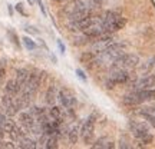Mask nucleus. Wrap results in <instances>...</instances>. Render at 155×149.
Instances as JSON below:
<instances>
[{
    "label": "nucleus",
    "instance_id": "obj_1",
    "mask_svg": "<svg viewBox=\"0 0 155 149\" xmlns=\"http://www.w3.org/2000/svg\"><path fill=\"white\" fill-rule=\"evenodd\" d=\"M125 47H127V44L125 43H119V42L112 43L111 46L106 47L105 50H102V52H99V53H96L95 63H96V65H112V62L116 60L119 56L124 55Z\"/></svg>",
    "mask_w": 155,
    "mask_h": 149
},
{
    "label": "nucleus",
    "instance_id": "obj_2",
    "mask_svg": "<svg viewBox=\"0 0 155 149\" xmlns=\"http://www.w3.org/2000/svg\"><path fill=\"white\" fill-rule=\"evenodd\" d=\"M102 23H104V28H105V33H115L118 30H121L127 20L118 13L114 10H108L102 15Z\"/></svg>",
    "mask_w": 155,
    "mask_h": 149
},
{
    "label": "nucleus",
    "instance_id": "obj_3",
    "mask_svg": "<svg viewBox=\"0 0 155 149\" xmlns=\"http://www.w3.org/2000/svg\"><path fill=\"white\" fill-rule=\"evenodd\" d=\"M129 129H131V132H132L134 138L138 141V146H145V145H150L152 144V141H154V136L151 135L150 129L147 128L145 123L142 122H137V121H129Z\"/></svg>",
    "mask_w": 155,
    "mask_h": 149
},
{
    "label": "nucleus",
    "instance_id": "obj_4",
    "mask_svg": "<svg viewBox=\"0 0 155 149\" xmlns=\"http://www.w3.org/2000/svg\"><path fill=\"white\" fill-rule=\"evenodd\" d=\"M151 100H155V89H142V90H132L129 95H127L124 98V103L128 106H137Z\"/></svg>",
    "mask_w": 155,
    "mask_h": 149
},
{
    "label": "nucleus",
    "instance_id": "obj_5",
    "mask_svg": "<svg viewBox=\"0 0 155 149\" xmlns=\"http://www.w3.org/2000/svg\"><path fill=\"white\" fill-rule=\"evenodd\" d=\"M139 65V57L137 55L124 53L116 60L112 62L111 70H132Z\"/></svg>",
    "mask_w": 155,
    "mask_h": 149
},
{
    "label": "nucleus",
    "instance_id": "obj_6",
    "mask_svg": "<svg viewBox=\"0 0 155 149\" xmlns=\"http://www.w3.org/2000/svg\"><path fill=\"white\" fill-rule=\"evenodd\" d=\"M129 77H131L129 70H111L109 77L106 80V86L111 89L115 85H124L129 80Z\"/></svg>",
    "mask_w": 155,
    "mask_h": 149
},
{
    "label": "nucleus",
    "instance_id": "obj_7",
    "mask_svg": "<svg viewBox=\"0 0 155 149\" xmlns=\"http://www.w3.org/2000/svg\"><path fill=\"white\" fill-rule=\"evenodd\" d=\"M95 119H96V115L94 113L81 125V136L85 141V144H91V141H92L94 129H95Z\"/></svg>",
    "mask_w": 155,
    "mask_h": 149
},
{
    "label": "nucleus",
    "instance_id": "obj_8",
    "mask_svg": "<svg viewBox=\"0 0 155 149\" xmlns=\"http://www.w3.org/2000/svg\"><path fill=\"white\" fill-rule=\"evenodd\" d=\"M58 100L63 108H73L76 105V98L69 89H61L58 93Z\"/></svg>",
    "mask_w": 155,
    "mask_h": 149
},
{
    "label": "nucleus",
    "instance_id": "obj_9",
    "mask_svg": "<svg viewBox=\"0 0 155 149\" xmlns=\"http://www.w3.org/2000/svg\"><path fill=\"white\" fill-rule=\"evenodd\" d=\"M134 90H142V89H154L155 88V75H147L132 85Z\"/></svg>",
    "mask_w": 155,
    "mask_h": 149
},
{
    "label": "nucleus",
    "instance_id": "obj_10",
    "mask_svg": "<svg viewBox=\"0 0 155 149\" xmlns=\"http://www.w3.org/2000/svg\"><path fill=\"white\" fill-rule=\"evenodd\" d=\"M42 75L43 73H30L29 75V79H28V82H26V85L23 86V88H26L29 89L30 92H36L39 88V85H40V80H42ZM22 88V89H23Z\"/></svg>",
    "mask_w": 155,
    "mask_h": 149
},
{
    "label": "nucleus",
    "instance_id": "obj_11",
    "mask_svg": "<svg viewBox=\"0 0 155 149\" xmlns=\"http://www.w3.org/2000/svg\"><path fill=\"white\" fill-rule=\"evenodd\" d=\"M19 122H20V125H22L26 131H30V129L36 125V119H35L33 115H32L29 111L22 112V113L19 115Z\"/></svg>",
    "mask_w": 155,
    "mask_h": 149
},
{
    "label": "nucleus",
    "instance_id": "obj_12",
    "mask_svg": "<svg viewBox=\"0 0 155 149\" xmlns=\"http://www.w3.org/2000/svg\"><path fill=\"white\" fill-rule=\"evenodd\" d=\"M29 75H30V72H29L28 69H25V67L19 69V70L16 72V77H15V80H16V83L19 85L20 90H22V88L26 85V82H28Z\"/></svg>",
    "mask_w": 155,
    "mask_h": 149
},
{
    "label": "nucleus",
    "instance_id": "obj_13",
    "mask_svg": "<svg viewBox=\"0 0 155 149\" xmlns=\"http://www.w3.org/2000/svg\"><path fill=\"white\" fill-rule=\"evenodd\" d=\"M92 148L94 149H112V148H115V144L109 138H101L92 145Z\"/></svg>",
    "mask_w": 155,
    "mask_h": 149
},
{
    "label": "nucleus",
    "instance_id": "obj_14",
    "mask_svg": "<svg viewBox=\"0 0 155 149\" xmlns=\"http://www.w3.org/2000/svg\"><path fill=\"white\" fill-rule=\"evenodd\" d=\"M58 88H56L55 85H50L48 90H46V103L48 105H55V100L58 99Z\"/></svg>",
    "mask_w": 155,
    "mask_h": 149
},
{
    "label": "nucleus",
    "instance_id": "obj_15",
    "mask_svg": "<svg viewBox=\"0 0 155 149\" xmlns=\"http://www.w3.org/2000/svg\"><path fill=\"white\" fill-rule=\"evenodd\" d=\"M5 90H6V93H10V95H13V96H17V95L20 93V88H19V85L16 83L15 79H12V80H7V82H6Z\"/></svg>",
    "mask_w": 155,
    "mask_h": 149
},
{
    "label": "nucleus",
    "instance_id": "obj_16",
    "mask_svg": "<svg viewBox=\"0 0 155 149\" xmlns=\"http://www.w3.org/2000/svg\"><path fill=\"white\" fill-rule=\"evenodd\" d=\"M17 144H19V148H22V149H35L38 146V142L32 138H28V136H23Z\"/></svg>",
    "mask_w": 155,
    "mask_h": 149
},
{
    "label": "nucleus",
    "instance_id": "obj_17",
    "mask_svg": "<svg viewBox=\"0 0 155 149\" xmlns=\"http://www.w3.org/2000/svg\"><path fill=\"white\" fill-rule=\"evenodd\" d=\"M79 136H81V126H79V125H73V126L69 129V133H68L69 142H71V144H76Z\"/></svg>",
    "mask_w": 155,
    "mask_h": 149
},
{
    "label": "nucleus",
    "instance_id": "obj_18",
    "mask_svg": "<svg viewBox=\"0 0 155 149\" xmlns=\"http://www.w3.org/2000/svg\"><path fill=\"white\" fill-rule=\"evenodd\" d=\"M48 115H49V118L50 119H53V121H55V119H61V121H63V112H62V109L59 108V106L50 105Z\"/></svg>",
    "mask_w": 155,
    "mask_h": 149
},
{
    "label": "nucleus",
    "instance_id": "obj_19",
    "mask_svg": "<svg viewBox=\"0 0 155 149\" xmlns=\"http://www.w3.org/2000/svg\"><path fill=\"white\" fill-rule=\"evenodd\" d=\"M9 135H10V138H12V141H13V142H19V141H20L23 136H26V132L23 131L22 128L15 126L10 131V132H9Z\"/></svg>",
    "mask_w": 155,
    "mask_h": 149
},
{
    "label": "nucleus",
    "instance_id": "obj_20",
    "mask_svg": "<svg viewBox=\"0 0 155 149\" xmlns=\"http://www.w3.org/2000/svg\"><path fill=\"white\" fill-rule=\"evenodd\" d=\"M45 148H48V149L58 148V135H49V136H48V141H46V145H45Z\"/></svg>",
    "mask_w": 155,
    "mask_h": 149
},
{
    "label": "nucleus",
    "instance_id": "obj_21",
    "mask_svg": "<svg viewBox=\"0 0 155 149\" xmlns=\"http://www.w3.org/2000/svg\"><path fill=\"white\" fill-rule=\"evenodd\" d=\"M139 113H141V116L144 118L145 121H148V123L155 129V115H152V113H150V112H147V111H142V109L139 111Z\"/></svg>",
    "mask_w": 155,
    "mask_h": 149
},
{
    "label": "nucleus",
    "instance_id": "obj_22",
    "mask_svg": "<svg viewBox=\"0 0 155 149\" xmlns=\"http://www.w3.org/2000/svg\"><path fill=\"white\" fill-rule=\"evenodd\" d=\"M29 112L33 115L35 119H38V118H40L42 115H45V113H46L43 108H39V106H33V108H30V111H29Z\"/></svg>",
    "mask_w": 155,
    "mask_h": 149
},
{
    "label": "nucleus",
    "instance_id": "obj_23",
    "mask_svg": "<svg viewBox=\"0 0 155 149\" xmlns=\"http://www.w3.org/2000/svg\"><path fill=\"white\" fill-rule=\"evenodd\" d=\"M23 43H25V46H26V49L28 50H33V49L38 47V44L35 43L30 37H23Z\"/></svg>",
    "mask_w": 155,
    "mask_h": 149
},
{
    "label": "nucleus",
    "instance_id": "obj_24",
    "mask_svg": "<svg viewBox=\"0 0 155 149\" xmlns=\"http://www.w3.org/2000/svg\"><path fill=\"white\" fill-rule=\"evenodd\" d=\"M15 126H16V123H15L13 121H10V119H6V122L3 123V129H5L6 133H9Z\"/></svg>",
    "mask_w": 155,
    "mask_h": 149
},
{
    "label": "nucleus",
    "instance_id": "obj_25",
    "mask_svg": "<svg viewBox=\"0 0 155 149\" xmlns=\"http://www.w3.org/2000/svg\"><path fill=\"white\" fill-rule=\"evenodd\" d=\"M0 148H2V149H13V148H15V144H13V142L0 141Z\"/></svg>",
    "mask_w": 155,
    "mask_h": 149
},
{
    "label": "nucleus",
    "instance_id": "obj_26",
    "mask_svg": "<svg viewBox=\"0 0 155 149\" xmlns=\"http://www.w3.org/2000/svg\"><path fill=\"white\" fill-rule=\"evenodd\" d=\"M152 67H155V56L147 62V65L144 66V70H150V69H152Z\"/></svg>",
    "mask_w": 155,
    "mask_h": 149
},
{
    "label": "nucleus",
    "instance_id": "obj_27",
    "mask_svg": "<svg viewBox=\"0 0 155 149\" xmlns=\"http://www.w3.org/2000/svg\"><path fill=\"white\" fill-rule=\"evenodd\" d=\"M119 148L122 149H127V148H132V145H129V142H128L125 138H122L121 141H119Z\"/></svg>",
    "mask_w": 155,
    "mask_h": 149
},
{
    "label": "nucleus",
    "instance_id": "obj_28",
    "mask_svg": "<svg viewBox=\"0 0 155 149\" xmlns=\"http://www.w3.org/2000/svg\"><path fill=\"white\" fill-rule=\"evenodd\" d=\"M142 111H147V112H150V113H152V115H155V105L147 106V108H142Z\"/></svg>",
    "mask_w": 155,
    "mask_h": 149
},
{
    "label": "nucleus",
    "instance_id": "obj_29",
    "mask_svg": "<svg viewBox=\"0 0 155 149\" xmlns=\"http://www.w3.org/2000/svg\"><path fill=\"white\" fill-rule=\"evenodd\" d=\"M16 10L19 11V13H22V15H25V16H26V11L23 10V6H22V3H19V5H16Z\"/></svg>",
    "mask_w": 155,
    "mask_h": 149
},
{
    "label": "nucleus",
    "instance_id": "obj_30",
    "mask_svg": "<svg viewBox=\"0 0 155 149\" xmlns=\"http://www.w3.org/2000/svg\"><path fill=\"white\" fill-rule=\"evenodd\" d=\"M76 75H78L79 77H81L82 80H86V76H85V73H83L82 70H81V69H78V70H76Z\"/></svg>",
    "mask_w": 155,
    "mask_h": 149
},
{
    "label": "nucleus",
    "instance_id": "obj_31",
    "mask_svg": "<svg viewBox=\"0 0 155 149\" xmlns=\"http://www.w3.org/2000/svg\"><path fill=\"white\" fill-rule=\"evenodd\" d=\"M5 67H0V85H2V82H3V79H5Z\"/></svg>",
    "mask_w": 155,
    "mask_h": 149
},
{
    "label": "nucleus",
    "instance_id": "obj_32",
    "mask_svg": "<svg viewBox=\"0 0 155 149\" xmlns=\"http://www.w3.org/2000/svg\"><path fill=\"white\" fill-rule=\"evenodd\" d=\"M9 34H10L12 39H13V43H15V44H19V42H17V37H16V34L13 33L12 30H9Z\"/></svg>",
    "mask_w": 155,
    "mask_h": 149
},
{
    "label": "nucleus",
    "instance_id": "obj_33",
    "mask_svg": "<svg viewBox=\"0 0 155 149\" xmlns=\"http://www.w3.org/2000/svg\"><path fill=\"white\" fill-rule=\"evenodd\" d=\"M28 2L30 3V5H33V2H35V0H28Z\"/></svg>",
    "mask_w": 155,
    "mask_h": 149
},
{
    "label": "nucleus",
    "instance_id": "obj_34",
    "mask_svg": "<svg viewBox=\"0 0 155 149\" xmlns=\"http://www.w3.org/2000/svg\"><path fill=\"white\" fill-rule=\"evenodd\" d=\"M55 2H65V0H55Z\"/></svg>",
    "mask_w": 155,
    "mask_h": 149
}]
</instances>
